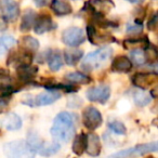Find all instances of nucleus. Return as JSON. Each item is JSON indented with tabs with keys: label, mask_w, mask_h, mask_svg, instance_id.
<instances>
[{
	"label": "nucleus",
	"mask_w": 158,
	"mask_h": 158,
	"mask_svg": "<svg viewBox=\"0 0 158 158\" xmlns=\"http://www.w3.org/2000/svg\"><path fill=\"white\" fill-rule=\"evenodd\" d=\"M87 99L90 102H98V103L105 104L110 97V88L107 85L92 87L88 89L86 92Z\"/></svg>",
	"instance_id": "obj_10"
},
{
	"label": "nucleus",
	"mask_w": 158,
	"mask_h": 158,
	"mask_svg": "<svg viewBox=\"0 0 158 158\" xmlns=\"http://www.w3.org/2000/svg\"><path fill=\"white\" fill-rule=\"evenodd\" d=\"M26 143H27V145L37 154L38 152H39V149L42 147L44 142L42 141V139L40 138L37 132L34 131V130H29L28 133H27Z\"/></svg>",
	"instance_id": "obj_24"
},
{
	"label": "nucleus",
	"mask_w": 158,
	"mask_h": 158,
	"mask_svg": "<svg viewBox=\"0 0 158 158\" xmlns=\"http://www.w3.org/2000/svg\"><path fill=\"white\" fill-rule=\"evenodd\" d=\"M3 53H5V52H2V51H1V50H0V57H1V56H2V55H3Z\"/></svg>",
	"instance_id": "obj_42"
},
{
	"label": "nucleus",
	"mask_w": 158,
	"mask_h": 158,
	"mask_svg": "<svg viewBox=\"0 0 158 158\" xmlns=\"http://www.w3.org/2000/svg\"><path fill=\"white\" fill-rule=\"evenodd\" d=\"M51 10L57 16L68 15L73 12V8L70 3L66 0H52L51 1Z\"/></svg>",
	"instance_id": "obj_18"
},
{
	"label": "nucleus",
	"mask_w": 158,
	"mask_h": 158,
	"mask_svg": "<svg viewBox=\"0 0 158 158\" xmlns=\"http://www.w3.org/2000/svg\"><path fill=\"white\" fill-rule=\"evenodd\" d=\"M47 62H48L49 68L52 72H57L61 69V67L64 64V60L62 54L57 50L49 51L47 53Z\"/></svg>",
	"instance_id": "obj_20"
},
{
	"label": "nucleus",
	"mask_w": 158,
	"mask_h": 158,
	"mask_svg": "<svg viewBox=\"0 0 158 158\" xmlns=\"http://www.w3.org/2000/svg\"><path fill=\"white\" fill-rule=\"evenodd\" d=\"M133 101L135 105L140 106V107H144L152 102V97L149 93H146L142 90H136L133 92Z\"/></svg>",
	"instance_id": "obj_28"
},
{
	"label": "nucleus",
	"mask_w": 158,
	"mask_h": 158,
	"mask_svg": "<svg viewBox=\"0 0 158 158\" xmlns=\"http://www.w3.org/2000/svg\"><path fill=\"white\" fill-rule=\"evenodd\" d=\"M3 153L7 158H35L36 153L27 145L26 141L19 140L6 143Z\"/></svg>",
	"instance_id": "obj_3"
},
{
	"label": "nucleus",
	"mask_w": 158,
	"mask_h": 158,
	"mask_svg": "<svg viewBox=\"0 0 158 158\" xmlns=\"http://www.w3.org/2000/svg\"><path fill=\"white\" fill-rule=\"evenodd\" d=\"M132 62L125 55H118L113 60L112 70L116 73H129L132 69Z\"/></svg>",
	"instance_id": "obj_16"
},
{
	"label": "nucleus",
	"mask_w": 158,
	"mask_h": 158,
	"mask_svg": "<svg viewBox=\"0 0 158 158\" xmlns=\"http://www.w3.org/2000/svg\"><path fill=\"white\" fill-rule=\"evenodd\" d=\"M85 40H86V36L84 34V31L81 28H79V27H68L62 33V41H63V44L68 47H72V48L82 44L85 42Z\"/></svg>",
	"instance_id": "obj_6"
},
{
	"label": "nucleus",
	"mask_w": 158,
	"mask_h": 158,
	"mask_svg": "<svg viewBox=\"0 0 158 158\" xmlns=\"http://www.w3.org/2000/svg\"><path fill=\"white\" fill-rule=\"evenodd\" d=\"M113 54V49L110 47H103L92 53H89L81 62V68L85 72H92L102 67L110 59Z\"/></svg>",
	"instance_id": "obj_2"
},
{
	"label": "nucleus",
	"mask_w": 158,
	"mask_h": 158,
	"mask_svg": "<svg viewBox=\"0 0 158 158\" xmlns=\"http://www.w3.org/2000/svg\"><path fill=\"white\" fill-rule=\"evenodd\" d=\"M87 146V134L86 133H79L73 140L72 151L75 155L81 156L86 152Z\"/></svg>",
	"instance_id": "obj_21"
},
{
	"label": "nucleus",
	"mask_w": 158,
	"mask_h": 158,
	"mask_svg": "<svg viewBox=\"0 0 158 158\" xmlns=\"http://www.w3.org/2000/svg\"><path fill=\"white\" fill-rule=\"evenodd\" d=\"M61 98V92L59 91H46L40 94H38L35 98H28L22 102L24 105H28L31 107H36V106H47L53 104L55 101Z\"/></svg>",
	"instance_id": "obj_5"
},
{
	"label": "nucleus",
	"mask_w": 158,
	"mask_h": 158,
	"mask_svg": "<svg viewBox=\"0 0 158 158\" xmlns=\"http://www.w3.org/2000/svg\"><path fill=\"white\" fill-rule=\"evenodd\" d=\"M149 94H151L152 98H158V86H156L155 88L152 89Z\"/></svg>",
	"instance_id": "obj_37"
},
{
	"label": "nucleus",
	"mask_w": 158,
	"mask_h": 158,
	"mask_svg": "<svg viewBox=\"0 0 158 158\" xmlns=\"http://www.w3.org/2000/svg\"><path fill=\"white\" fill-rule=\"evenodd\" d=\"M127 1H129L131 3H142L144 0H127Z\"/></svg>",
	"instance_id": "obj_38"
},
{
	"label": "nucleus",
	"mask_w": 158,
	"mask_h": 158,
	"mask_svg": "<svg viewBox=\"0 0 158 158\" xmlns=\"http://www.w3.org/2000/svg\"><path fill=\"white\" fill-rule=\"evenodd\" d=\"M7 28V25H6V23H1L0 22V31H3V29Z\"/></svg>",
	"instance_id": "obj_39"
},
{
	"label": "nucleus",
	"mask_w": 158,
	"mask_h": 158,
	"mask_svg": "<svg viewBox=\"0 0 158 158\" xmlns=\"http://www.w3.org/2000/svg\"><path fill=\"white\" fill-rule=\"evenodd\" d=\"M154 152H158V141L138 144L130 148L123 149V151H119L110 155V158H134L139 157V156L147 155V154L154 153Z\"/></svg>",
	"instance_id": "obj_4"
},
{
	"label": "nucleus",
	"mask_w": 158,
	"mask_h": 158,
	"mask_svg": "<svg viewBox=\"0 0 158 158\" xmlns=\"http://www.w3.org/2000/svg\"><path fill=\"white\" fill-rule=\"evenodd\" d=\"M107 127L113 133L117 134V135H125L127 133V128L121 121L118 120H112L107 123Z\"/></svg>",
	"instance_id": "obj_31"
},
{
	"label": "nucleus",
	"mask_w": 158,
	"mask_h": 158,
	"mask_svg": "<svg viewBox=\"0 0 158 158\" xmlns=\"http://www.w3.org/2000/svg\"><path fill=\"white\" fill-rule=\"evenodd\" d=\"M82 56H84V51L78 50V49H76V50H65L63 53L64 61L69 66L76 65L80 60H82Z\"/></svg>",
	"instance_id": "obj_25"
},
{
	"label": "nucleus",
	"mask_w": 158,
	"mask_h": 158,
	"mask_svg": "<svg viewBox=\"0 0 158 158\" xmlns=\"http://www.w3.org/2000/svg\"><path fill=\"white\" fill-rule=\"evenodd\" d=\"M33 28L36 34L42 35V34L47 33V31H51L56 28V24L53 22L50 15L40 14V15H37V19H36V22L34 24Z\"/></svg>",
	"instance_id": "obj_13"
},
{
	"label": "nucleus",
	"mask_w": 158,
	"mask_h": 158,
	"mask_svg": "<svg viewBox=\"0 0 158 158\" xmlns=\"http://www.w3.org/2000/svg\"><path fill=\"white\" fill-rule=\"evenodd\" d=\"M36 19H37V13H36L34 10H31V9L25 10V12L23 13L22 21H21V25H20L21 31L26 33V31H31L34 27Z\"/></svg>",
	"instance_id": "obj_19"
},
{
	"label": "nucleus",
	"mask_w": 158,
	"mask_h": 158,
	"mask_svg": "<svg viewBox=\"0 0 158 158\" xmlns=\"http://www.w3.org/2000/svg\"><path fill=\"white\" fill-rule=\"evenodd\" d=\"M8 99H0V114L5 112L8 107Z\"/></svg>",
	"instance_id": "obj_35"
},
{
	"label": "nucleus",
	"mask_w": 158,
	"mask_h": 158,
	"mask_svg": "<svg viewBox=\"0 0 158 158\" xmlns=\"http://www.w3.org/2000/svg\"><path fill=\"white\" fill-rule=\"evenodd\" d=\"M102 152L101 139L95 133L87 134V146L86 153L91 157H99Z\"/></svg>",
	"instance_id": "obj_15"
},
{
	"label": "nucleus",
	"mask_w": 158,
	"mask_h": 158,
	"mask_svg": "<svg viewBox=\"0 0 158 158\" xmlns=\"http://www.w3.org/2000/svg\"><path fill=\"white\" fill-rule=\"evenodd\" d=\"M0 16L8 22H14L20 16V6L14 0H0Z\"/></svg>",
	"instance_id": "obj_8"
},
{
	"label": "nucleus",
	"mask_w": 158,
	"mask_h": 158,
	"mask_svg": "<svg viewBox=\"0 0 158 158\" xmlns=\"http://www.w3.org/2000/svg\"><path fill=\"white\" fill-rule=\"evenodd\" d=\"M60 149H61V144L56 141H53L50 143L44 142L37 154H39L40 156H44V157H50V156L55 155Z\"/></svg>",
	"instance_id": "obj_27"
},
{
	"label": "nucleus",
	"mask_w": 158,
	"mask_h": 158,
	"mask_svg": "<svg viewBox=\"0 0 158 158\" xmlns=\"http://www.w3.org/2000/svg\"><path fill=\"white\" fill-rule=\"evenodd\" d=\"M130 57H131V62H133L135 65H143L146 63L144 51H142L141 49H133L130 52Z\"/></svg>",
	"instance_id": "obj_32"
},
{
	"label": "nucleus",
	"mask_w": 158,
	"mask_h": 158,
	"mask_svg": "<svg viewBox=\"0 0 158 158\" xmlns=\"http://www.w3.org/2000/svg\"><path fill=\"white\" fill-rule=\"evenodd\" d=\"M22 118L15 113H8L2 120V126L8 131H16L22 128Z\"/></svg>",
	"instance_id": "obj_17"
},
{
	"label": "nucleus",
	"mask_w": 158,
	"mask_h": 158,
	"mask_svg": "<svg viewBox=\"0 0 158 158\" xmlns=\"http://www.w3.org/2000/svg\"><path fill=\"white\" fill-rule=\"evenodd\" d=\"M31 62H33V53L27 52V51L22 50V49L16 51H11L7 60L8 65L14 66L15 68L25 65H31Z\"/></svg>",
	"instance_id": "obj_9"
},
{
	"label": "nucleus",
	"mask_w": 158,
	"mask_h": 158,
	"mask_svg": "<svg viewBox=\"0 0 158 158\" xmlns=\"http://www.w3.org/2000/svg\"><path fill=\"white\" fill-rule=\"evenodd\" d=\"M147 158H155V157H153V156H151V157H147Z\"/></svg>",
	"instance_id": "obj_43"
},
{
	"label": "nucleus",
	"mask_w": 158,
	"mask_h": 158,
	"mask_svg": "<svg viewBox=\"0 0 158 158\" xmlns=\"http://www.w3.org/2000/svg\"><path fill=\"white\" fill-rule=\"evenodd\" d=\"M38 73L37 66L31 65H25L21 66V67L16 68V77L18 80L24 86H29V85H36L37 87H40L39 84L34 82V78L36 77Z\"/></svg>",
	"instance_id": "obj_11"
},
{
	"label": "nucleus",
	"mask_w": 158,
	"mask_h": 158,
	"mask_svg": "<svg viewBox=\"0 0 158 158\" xmlns=\"http://www.w3.org/2000/svg\"><path fill=\"white\" fill-rule=\"evenodd\" d=\"M128 34H140L143 31V23L140 22H135L132 24V23H128L127 24V28H126Z\"/></svg>",
	"instance_id": "obj_33"
},
{
	"label": "nucleus",
	"mask_w": 158,
	"mask_h": 158,
	"mask_svg": "<svg viewBox=\"0 0 158 158\" xmlns=\"http://www.w3.org/2000/svg\"><path fill=\"white\" fill-rule=\"evenodd\" d=\"M65 80L70 84H78V85H88L91 82V78L88 75L84 74V73L74 72V73H68L65 75Z\"/></svg>",
	"instance_id": "obj_22"
},
{
	"label": "nucleus",
	"mask_w": 158,
	"mask_h": 158,
	"mask_svg": "<svg viewBox=\"0 0 158 158\" xmlns=\"http://www.w3.org/2000/svg\"><path fill=\"white\" fill-rule=\"evenodd\" d=\"M102 123L103 117L98 108H95L94 106H88L85 108L82 112V123L87 129L93 131L101 127Z\"/></svg>",
	"instance_id": "obj_7"
},
{
	"label": "nucleus",
	"mask_w": 158,
	"mask_h": 158,
	"mask_svg": "<svg viewBox=\"0 0 158 158\" xmlns=\"http://www.w3.org/2000/svg\"><path fill=\"white\" fill-rule=\"evenodd\" d=\"M20 49L34 53L39 49V41L31 36H24L20 40Z\"/></svg>",
	"instance_id": "obj_23"
},
{
	"label": "nucleus",
	"mask_w": 158,
	"mask_h": 158,
	"mask_svg": "<svg viewBox=\"0 0 158 158\" xmlns=\"http://www.w3.org/2000/svg\"><path fill=\"white\" fill-rule=\"evenodd\" d=\"M151 42L148 41L146 36H143V37H134L130 38V39H126L123 41V47L126 49H141L147 47Z\"/></svg>",
	"instance_id": "obj_26"
},
{
	"label": "nucleus",
	"mask_w": 158,
	"mask_h": 158,
	"mask_svg": "<svg viewBox=\"0 0 158 158\" xmlns=\"http://www.w3.org/2000/svg\"><path fill=\"white\" fill-rule=\"evenodd\" d=\"M132 85L140 89H146L158 82V74L156 73H136L131 79Z\"/></svg>",
	"instance_id": "obj_12"
},
{
	"label": "nucleus",
	"mask_w": 158,
	"mask_h": 158,
	"mask_svg": "<svg viewBox=\"0 0 158 158\" xmlns=\"http://www.w3.org/2000/svg\"><path fill=\"white\" fill-rule=\"evenodd\" d=\"M16 44V40L14 37L9 35H1L0 36V50L2 52H6L7 50H10Z\"/></svg>",
	"instance_id": "obj_30"
},
{
	"label": "nucleus",
	"mask_w": 158,
	"mask_h": 158,
	"mask_svg": "<svg viewBox=\"0 0 158 158\" xmlns=\"http://www.w3.org/2000/svg\"><path fill=\"white\" fill-rule=\"evenodd\" d=\"M144 55L146 62H149L151 64H155L158 62V48L154 44H149L147 47L144 48Z\"/></svg>",
	"instance_id": "obj_29"
},
{
	"label": "nucleus",
	"mask_w": 158,
	"mask_h": 158,
	"mask_svg": "<svg viewBox=\"0 0 158 158\" xmlns=\"http://www.w3.org/2000/svg\"><path fill=\"white\" fill-rule=\"evenodd\" d=\"M74 116L67 112H61L55 116L50 133L53 140L59 143H68L75 135Z\"/></svg>",
	"instance_id": "obj_1"
},
{
	"label": "nucleus",
	"mask_w": 158,
	"mask_h": 158,
	"mask_svg": "<svg viewBox=\"0 0 158 158\" xmlns=\"http://www.w3.org/2000/svg\"><path fill=\"white\" fill-rule=\"evenodd\" d=\"M87 34H88V39L92 44H101L105 42H112L117 41L112 35L110 34H98L97 27L93 26L92 24L89 23L87 25Z\"/></svg>",
	"instance_id": "obj_14"
},
{
	"label": "nucleus",
	"mask_w": 158,
	"mask_h": 158,
	"mask_svg": "<svg viewBox=\"0 0 158 158\" xmlns=\"http://www.w3.org/2000/svg\"><path fill=\"white\" fill-rule=\"evenodd\" d=\"M154 69H155V72L158 73V64L157 65H154Z\"/></svg>",
	"instance_id": "obj_41"
},
{
	"label": "nucleus",
	"mask_w": 158,
	"mask_h": 158,
	"mask_svg": "<svg viewBox=\"0 0 158 158\" xmlns=\"http://www.w3.org/2000/svg\"><path fill=\"white\" fill-rule=\"evenodd\" d=\"M34 1H35V5L37 7H44L50 2V0H34Z\"/></svg>",
	"instance_id": "obj_36"
},
{
	"label": "nucleus",
	"mask_w": 158,
	"mask_h": 158,
	"mask_svg": "<svg viewBox=\"0 0 158 158\" xmlns=\"http://www.w3.org/2000/svg\"><path fill=\"white\" fill-rule=\"evenodd\" d=\"M2 74H7V72H6V70H3V69H1V68H0V75H2Z\"/></svg>",
	"instance_id": "obj_40"
},
{
	"label": "nucleus",
	"mask_w": 158,
	"mask_h": 158,
	"mask_svg": "<svg viewBox=\"0 0 158 158\" xmlns=\"http://www.w3.org/2000/svg\"><path fill=\"white\" fill-rule=\"evenodd\" d=\"M147 28L152 31H155L158 29V11L154 12V13L152 14L151 19H149L148 22H147Z\"/></svg>",
	"instance_id": "obj_34"
}]
</instances>
